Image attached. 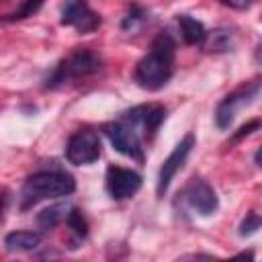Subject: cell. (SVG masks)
Returning <instances> with one entry per match:
<instances>
[{
	"mask_svg": "<svg viewBox=\"0 0 262 262\" xmlns=\"http://www.w3.org/2000/svg\"><path fill=\"white\" fill-rule=\"evenodd\" d=\"M174 51L176 43L170 33L162 31L154 43L147 55H143L135 68V80L145 90H160L166 86V82L172 78L174 72Z\"/></svg>",
	"mask_w": 262,
	"mask_h": 262,
	"instance_id": "1",
	"label": "cell"
},
{
	"mask_svg": "<svg viewBox=\"0 0 262 262\" xmlns=\"http://www.w3.org/2000/svg\"><path fill=\"white\" fill-rule=\"evenodd\" d=\"M76 190V180L66 172H37L31 174L20 190L23 207H31L37 201L43 199H55V196H68Z\"/></svg>",
	"mask_w": 262,
	"mask_h": 262,
	"instance_id": "2",
	"label": "cell"
},
{
	"mask_svg": "<svg viewBox=\"0 0 262 262\" xmlns=\"http://www.w3.org/2000/svg\"><path fill=\"white\" fill-rule=\"evenodd\" d=\"M164 119H166V108L160 104H139L121 117V121L127 123L139 135L141 141L151 139Z\"/></svg>",
	"mask_w": 262,
	"mask_h": 262,
	"instance_id": "3",
	"label": "cell"
},
{
	"mask_svg": "<svg viewBox=\"0 0 262 262\" xmlns=\"http://www.w3.org/2000/svg\"><path fill=\"white\" fill-rule=\"evenodd\" d=\"M66 158L74 166H88L100 158V137L92 129L76 131L66 145Z\"/></svg>",
	"mask_w": 262,
	"mask_h": 262,
	"instance_id": "4",
	"label": "cell"
},
{
	"mask_svg": "<svg viewBox=\"0 0 262 262\" xmlns=\"http://www.w3.org/2000/svg\"><path fill=\"white\" fill-rule=\"evenodd\" d=\"M260 92V82L254 80L237 90H233L231 94H227L219 104H217V111H215V123L219 129H227L235 117V113L239 108H244L246 104H250Z\"/></svg>",
	"mask_w": 262,
	"mask_h": 262,
	"instance_id": "5",
	"label": "cell"
},
{
	"mask_svg": "<svg viewBox=\"0 0 262 262\" xmlns=\"http://www.w3.org/2000/svg\"><path fill=\"white\" fill-rule=\"evenodd\" d=\"M102 131L106 133V137L111 139L113 147L117 151H121L123 156L127 158H133L137 162H143V147H141V139L139 135L127 125L123 123L121 119L119 121H113V123H106L102 127Z\"/></svg>",
	"mask_w": 262,
	"mask_h": 262,
	"instance_id": "6",
	"label": "cell"
},
{
	"mask_svg": "<svg viewBox=\"0 0 262 262\" xmlns=\"http://www.w3.org/2000/svg\"><path fill=\"white\" fill-rule=\"evenodd\" d=\"M192 145H194V135L188 133V135H184V137L176 143V147L170 151V156L162 162V168H160V174H158V186H156L158 196H164V192L168 190L172 178H174L176 172L184 166V162H186V158H188Z\"/></svg>",
	"mask_w": 262,
	"mask_h": 262,
	"instance_id": "7",
	"label": "cell"
},
{
	"mask_svg": "<svg viewBox=\"0 0 262 262\" xmlns=\"http://www.w3.org/2000/svg\"><path fill=\"white\" fill-rule=\"evenodd\" d=\"M61 25L74 27L78 33H92L100 27V14H96L86 0H66L61 6Z\"/></svg>",
	"mask_w": 262,
	"mask_h": 262,
	"instance_id": "8",
	"label": "cell"
},
{
	"mask_svg": "<svg viewBox=\"0 0 262 262\" xmlns=\"http://www.w3.org/2000/svg\"><path fill=\"white\" fill-rule=\"evenodd\" d=\"M182 199L186 201V205L196 211L199 215H213L219 207V199L217 192L213 190V186L201 178H192L184 190H182Z\"/></svg>",
	"mask_w": 262,
	"mask_h": 262,
	"instance_id": "9",
	"label": "cell"
},
{
	"mask_svg": "<svg viewBox=\"0 0 262 262\" xmlns=\"http://www.w3.org/2000/svg\"><path fill=\"white\" fill-rule=\"evenodd\" d=\"M141 188V176L129 168L121 166H108L106 170V190L111 199L115 201H125L131 199L137 190Z\"/></svg>",
	"mask_w": 262,
	"mask_h": 262,
	"instance_id": "10",
	"label": "cell"
},
{
	"mask_svg": "<svg viewBox=\"0 0 262 262\" xmlns=\"http://www.w3.org/2000/svg\"><path fill=\"white\" fill-rule=\"evenodd\" d=\"M100 66H102L100 55L94 53L92 49H76L68 59L61 61L66 80L92 76V74H96V72L100 70Z\"/></svg>",
	"mask_w": 262,
	"mask_h": 262,
	"instance_id": "11",
	"label": "cell"
},
{
	"mask_svg": "<svg viewBox=\"0 0 262 262\" xmlns=\"http://www.w3.org/2000/svg\"><path fill=\"white\" fill-rule=\"evenodd\" d=\"M41 244V235L37 231H12L4 237V246L8 252H29Z\"/></svg>",
	"mask_w": 262,
	"mask_h": 262,
	"instance_id": "12",
	"label": "cell"
},
{
	"mask_svg": "<svg viewBox=\"0 0 262 262\" xmlns=\"http://www.w3.org/2000/svg\"><path fill=\"white\" fill-rule=\"evenodd\" d=\"M178 25H180V35H182L184 43H188V45H201L205 41L207 31H205V25L201 20H196V18H192L188 14H180L178 16Z\"/></svg>",
	"mask_w": 262,
	"mask_h": 262,
	"instance_id": "13",
	"label": "cell"
},
{
	"mask_svg": "<svg viewBox=\"0 0 262 262\" xmlns=\"http://www.w3.org/2000/svg\"><path fill=\"white\" fill-rule=\"evenodd\" d=\"M68 211H70V207L63 205V203L53 205V207H47V209H43V211L37 215V223H39L41 229H53V227H57L61 221H66Z\"/></svg>",
	"mask_w": 262,
	"mask_h": 262,
	"instance_id": "14",
	"label": "cell"
},
{
	"mask_svg": "<svg viewBox=\"0 0 262 262\" xmlns=\"http://www.w3.org/2000/svg\"><path fill=\"white\" fill-rule=\"evenodd\" d=\"M205 47L207 51H227L231 47V31L227 29H217L205 35Z\"/></svg>",
	"mask_w": 262,
	"mask_h": 262,
	"instance_id": "15",
	"label": "cell"
},
{
	"mask_svg": "<svg viewBox=\"0 0 262 262\" xmlns=\"http://www.w3.org/2000/svg\"><path fill=\"white\" fill-rule=\"evenodd\" d=\"M145 20H147V10L145 8H141V6H137V4H133L131 8H129V12H127V16L123 18V31H127V33H135V31H139L143 25H145Z\"/></svg>",
	"mask_w": 262,
	"mask_h": 262,
	"instance_id": "16",
	"label": "cell"
},
{
	"mask_svg": "<svg viewBox=\"0 0 262 262\" xmlns=\"http://www.w3.org/2000/svg\"><path fill=\"white\" fill-rule=\"evenodd\" d=\"M66 223L78 237H86L88 235V223H86V217H84V213L80 209H70L68 217H66Z\"/></svg>",
	"mask_w": 262,
	"mask_h": 262,
	"instance_id": "17",
	"label": "cell"
},
{
	"mask_svg": "<svg viewBox=\"0 0 262 262\" xmlns=\"http://www.w3.org/2000/svg\"><path fill=\"white\" fill-rule=\"evenodd\" d=\"M45 0H25L14 12H10L6 16V20H20V18H27V16H33L41 6H43Z\"/></svg>",
	"mask_w": 262,
	"mask_h": 262,
	"instance_id": "18",
	"label": "cell"
},
{
	"mask_svg": "<svg viewBox=\"0 0 262 262\" xmlns=\"http://www.w3.org/2000/svg\"><path fill=\"white\" fill-rule=\"evenodd\" d=\"M256 229H260V215L252 211V213H248L246 219L242 221V225H239V235H242V237L252 235Z\"/></svg>",
	"mask_w": 262,
	"mask_h": 262,
	"instance_id": "19",
	"label": "cell"
},
{
	"mask_svg": "<svg viewBox=\"0 0 262 262\" xmlns=\"http://www.w3.org/2000/svg\"><path fill=\"white\" fill-rule=\"evenodd\" d=\"M260 127V121L256 119V121H250L248 125H244V127H239V131L233 135V141H237V139H242V137H246V135H250V133H254L256 129Z\"/></svg>",
	"mask_w": 262,
	"mask_h": 262,
	"instance_id": "20",
	"label": "cell"
},
{
	"mask_svg": "<svg viewBox=\"0 0 262 262\" xmlns=\"http://www.w3.org/2000/svg\"><path fill=\"white\" fill-rule=\"evenodd\" d=\"M223 6H229V8H233V10H248L252 4H254V0H219Z\"/></svg>",
	"mask_w": 262,
	"mask_h": 262,
	"instance_id": "21",
	"label": "cell"
}]
</instances>
